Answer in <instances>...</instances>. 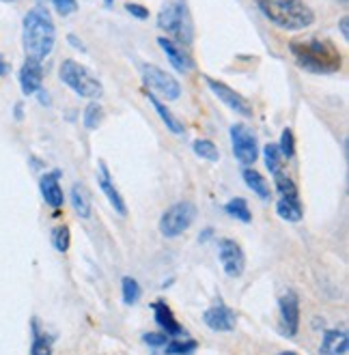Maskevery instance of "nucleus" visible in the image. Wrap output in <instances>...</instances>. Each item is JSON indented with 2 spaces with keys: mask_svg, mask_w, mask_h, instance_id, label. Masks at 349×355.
<instances>
[{
  "mask_svg": "<svg viewBox=\"0 0 349 355\" xmlns=\"http://www.w3.org/2000/svg\"><path fill=\"white\" fill-rule=\"evenodd\" d=\"M289 50L298 65L311 73H337L343 65L337 46L323 37L293 39L289 44Z\"/></svg>",
  "mask_w": 349,
  "mask_h": 355,
  "instance_id": "obj_1",
  "label": "nucleus"
},
{
  "mask_svg": "<svg viewBox=\"0 0 349 355\" xmlns=\"http://www.w3.org/2000/svg\"><path fill=\"white\" fill-rule=\"evenodd\" d=\"M24 52L33 60H44L54 50L56 28L52 22V15L44 7H35L24 15V28H22Z\"/></svg>",
  "mask_w": 349,
  "mask_h": 355,
  "instance_id": "obj_2",
  "label": "nucleus"
},
{
  "mask_svg": "<svg viewBox=\"0 0 349 355\" xmlns=\"http://www.w3.org/2000/svg\"><path fill=\"white\" fill-rule=\"evenodd\" d=\"M259 11L282 31H304L315 22L313 9L306 0H255Z\"/></svg>",
  "mask_w": 349,
  "mask_h": 355,
  "instance_id": "obj_3",
  "label": "nucleus"
},
{
  "mask_svg": "<svg viewBox=\"0 0 349 355\" xmlns=\"http://www.w3.org/2000/svg\"><path fill=\"white\" fill-rule=\"evenodd\" d=\"M158 26L183 46H190L194 39V24L186 0H169L158 15Z\"/></svg>",
  "mask_w": 349,
  "mask_h": 355,
  "instance_id": "obj_4",
  "label": "nucleus"
},
{
  "mask_svg": "<svg viewBox=\"0 0 349 355\" xmlns=\"http://www.w3.org/2000/svg\"><path fill=\"white\" fill-rule=\"evenodd\" d=\"M58 78L63 85H67L78 97H87V99H99L104 95V87L101 82L85 67L76 62L74 58H67L60 62V69H58Z\"/></svg>",
  "mask_w": 349,
  "mask_h": 355,
  "instance_id": "obj_5",
  "label": "nucleus"
},
{
  "mask_svg": "<svg viewBox=\"0 0 349 355\" xmlns=\"http://www.w3.org/2000/svg\"><path fill=\"white\" fill-rule=\"evenodd\" d=\"M196 218V207L188 200L183 202H175L173 207H169L164 211L162 220H160V231L164 237H179L188 231Z\"/></svg>",
  "mask_w": 349,
  "mask_h": 355,
  "instance_id": "obj_6",
  "label": "nucleus"
},
{
  "mask_svg": "<svg viewBox=\"0 0 349 355\" xmlns=\"http://www.w3.org/2000/svg\"><path fill=\"white\" fill-rule=\"evenodd\" d=\"M140 71H142V80H145V85L151 91H155L158 95H162L164 99H169V101L179 99L181 85L171 73H167V71L155 67V65H149V62H145V65L140 67Z\"/></svg>",
  "mask_w": 349,
  "mask_h": 355,
  "instance_id": "obj_7",
  "label": "nucleus"
},
{
  "mask_svg": "<svg viewBox=\"0 0 349 355\" xmlns=\"http://www.w3.org/2000/svg\"><path fill=\"white\" fill-rule=\"evenodd\" d=\"M231 144H233V155L237 157V162H241L244 166H250L257 162L259 157L257 138L246 125L241 123L231 125Z\"/></svg>",
  "mask_w": 349,
  "mask_h": 355,
  "instance_id": "obj_8",
  "label": "nucleus"
},
{
  "mask_svg": "<svg viewBox=\"0 0 349 355\" xmlns=\"http://www.w3.org/2000/svg\"><path fill=\"white\" fill-rule=\"evenodd\" d=\"M218 257L224 267V274L229 278H239L246 267V257L235 239H220L218 241Z\"/></svg>",
  "mask_w": 349,
  "mask_h": 355,
  "instance_id": "obj_9",
  "label": "nucleus"
},
{
  "mask_svg": "<svg viewBox=\"0 0 349 355\" xmlns=\"http://www.w3.org/2000/svg\"><path fill=\"white\" fill-rule=\"evenodd\" d=\"M205 82H207V87L212 89V93H214L222 103H227V106H229L233 112H237V114H241V116H253V106H250V101L246 99V97H241V95L235 93L231 87H227L224 82H218V80H214V78H205Z\"/></svg>",
  "mask_w": 349,
  "mask_h": 355,
  "instance_id": "obj_10",
  "label": "nucleus"
},
{
  "mask_svg": "<svg viewBox=\"0 0 349 355\" xmlns=\"http://www.w3.org/2000/svg\"><path fill=\"white\" fill-rule=\"evenodd\" d=\"M280 317H282V327L287 336H296L300 329V300L293 291H287L280 297Z\"/></svg>",
  "mask_w": 349,
  "mask_h": 355,
  "instance_id": "obj_11",
  "label": "nucleus"
},
{
  "mask_svg": "<svg viewBox=\"0 0 349 355\" xmlns=\"http://www.w3.org/2000/svg\"><path fill=\"white\" fill-rule=\"evenodd\" d=\"M97 181H99V187H101V192L106 194L108 202L114 207V211L119 216H128V207H126V200H123L121 192L117 190V185L108 173V166L104 162H99V175H97Z\"/></svg>",
  "mask_w": 349,
  "mask_h": 355,
  "instance_id": "obj_12",
  "label": "nucleus"
},
{
  "mask_svg": "<svg viewBox=\"0 0 349 355\" xmlns=\"http://www.w3.org/2000/svg\"><path fill=\"white\" fill-rule=\"evenodd\" d=\"M203 321L214 331H233L235 329V312L227 306H214L205 310Z\"/></svg>",
  "mask_w": 349,
  "mask_h": 355,
  "instance_id": "obj_13",
  "label": "nucleus"
},
{
  "mask_svg": "<svg viewBox=\"0 0 349 355\" xmlns=\"http://www.w3.org/2000/svg\"><path fill=\"white\" fill-rule=\"evenodd\" d=\"M60 171H52V173H46L44 177L39 179V190H41V196H44L46 205H50L52 209H60L63 207V190H60Z\"/></svg>",
  "mask_w": 349,
  "mask_h": 355,
  "instance_id": "obj_14",
  "label": "nucleus"
},
{
  "mask_svg": "<svg viewBox=\"0 0 349 355\" xmlns=\"http://www.w3.org/2000/svg\"><path fill=\"white\" fill-rule=\"evenodd\" d=\"M41 82H44V69H41V62L26 58L22 69H19V87H22L24 95H35L41 89Z\"/></svg>",
  "mask_w": 349,
  "mask_h": 355,
  "instance_id": "obj_15",
  "label": "nucleus"
},
{
  "mask_svg": "<svg viewBox=\"0 0 349 355\" xmlns=\"http://www.w3.org/2000/svg\"><path fill=\"white\" fill-rule=\"evenodd\" d=\"M151 308H153V315H155V323L164 329L167 336H173V338L186 336V329L179 325V321L175 319L173 310L167 302H155Z\"/></svg>",
  "mask_w": 349,
  "mask_h": 355,
  "instance_id": "obj_16",
  "label": "nucleus"
},
{
  "mask_svg": "<svg viewBox=\"0 0 349 355\" xmlns=\"http://www.w3.org/2000/svg\"><path fill=\"white\" fill-rule=\"evenodd\" d=\"M158 44H160V48L164 50V54H167V58L171 60V65L177 69V71H181V73H188V71H192V67H194V62H192V58L183 52L175 41H171V39H167V37H160L158 39Z\"/></svg>",
  "mask_w": 349,
  "mask_h": 355,
  "instance_id": "obj_17",
  "label": "nucleus"
},
{
  "mask_svg": "<svg viewBox=\"0 0 349 355\" xmlns=\"http://www.w3.org/2000/svg\"><path fill=\"white\" fill-rule=\"evenodd\" d=\"M319 355H349L347 347V331L343 329H330L323 334Z\"/></svg>",
  "mask_w": 349,
  "mask_h": 355,
  "instance_id": "obj_18",
  "label": "nucleus"
},
{
  "mask_svg": "<svg viewBox=\"0 0 349 355\" xmlns=\"http://www.w3.org/2000/svg\"><path fill=\"white\" fill-rule=\"evenodd\" d=\"M147 97H149V101H151L153 110L158 112V116L162 119V123L169 128V132H173V134H183V123H181L167 106H164V103L155 97V93H147Z\"/></svg>",
  "mask_w": 349,
  "mask_h": 355,
  "instance_id": "obj_19",
  "label": "nucleus"
},
{
  "mask_svg": "<svg viewBox=\"0 0 349 355\" xmlns=\"http://www.w3.org/2000/svg\"><path fill=\"white\" fill-rule=\"evenodd\" d=\"M71 207L80 218H91V196L82 183H74L71 187Z\"/></svg>",
  "mask_w": 349,
  "mask_h": 355,
  "instance_id": "obj_20",
  "label": "nucleus"
},
{
  "mask_svg": "<svg viewBox=\"0 0 349 355\" xmlns=\"http://www.w3.org/2000/svg\"><path fill=\"white\" fill-rule=\"evenodd\" d=\"M276 211L287 222H300L304 218V209L300 198H280L276 202Z\"/></svg>",
  "mask_w": 349,
  "mask_h": 355,
  "instance_id": "obj_21",
  "label": "nucleus"
},
{
  "mask_svg": "<svg viewBox=\"0 0 349 355\" xmlns=\"http://www.w3.org/2000/svg\"><path fill=\"white\" fill-rule=\"evenodd\" d=\"M241 177H244L246 185H248L261 200H268L270 198V185H268V181L263 179L261 173H257L255 168H244Z\"/></svg>",
  "mask_w": 349,
  "mask_h": 355,
  "instance_id": "obj_22",
  "label": "nucleus"
},
{
  "mask_svg": "<svg viewBox=\"0 0 349 355\" xmlns=\"http://www.w3.org/2000/svg\"><path fill=\"white\" fill-rule=\"evenodd\" d=\"M224 211H227L231 218L244 222V224H248L253 220V214H250V209H248V202H246L244 198H233L229 200L227 205H224Z\"/></svg>",
  "mask_w": 349,
  "mask_h": 355,
  "instance_id": "obj_23",
  "label": "nucleus"
},
{
  "mask_svg": "<svg viewBox=\"0 0 349 355\" xmlns=\"http://www.w3.org/2000/svg\"><path fill=\"white\" fill-rule=\"evenodd\" d=\"M263 155H265V166H268L270 175H276V173L284 171V157L278 151V144H265Z\"/></svg>",
  "mask_w": 349,
  "mask_h": 355,
  "instance_id": "obj_24",
  "label": "nucleus"
},
{
  "mask_svg": "<svg viewBox=\"0 0 349 355\" xmlns=\"http://www.w3.org/2000/svg\"><path fill=\"white\" fill-rule=\"evenodd\" d=\"M274 183H276V190L280 194V198H298V185L293 183V179L287 175V171L272 175Z\"/></svg>",
  "mask_w": 349,
  "mask_h": 355,
  "instance_id": "obj_25",
  "label": "nucleus"
},
{
  "mask_svg": "<svg viewBox=\"0 0 349 355\" xmlns=\"http://www.w3.org/2000/svg\"><path fill=\"white\" fill-rule=\"evenodd\" d=\"M101 119H104V108H101L97 101H91L89 106L85 108V114H82V123H85V128L87 130H97Z\"/></svg>",
  "mask_w": 349,
  "mask_h": 355,
  "instance_id": "obj_26",
  "label": "nucleus"
},
{
  "mask_svg": "<svg viewBox=\"0 0 349 355\" xmlns=\"http://www.w3.org/2000/svg\"><path fill=\"white\" fill-rule=\"evenodd\" d=\"M192 149L205 162H218L220 159V151H218V147H216L212 140H196L192 144Z\"/></svg>",
  "mask_w": 349,
  "mask_h": 355,
  "instance_id": "obj_27",
  "label": "nucleus"
},
{
  "mask_svg": "<svg viewBox=\"0 0 349 355\" xmlns=\"http://www.w3.org/2000/svg\"><path fill=\"white\" fill-rule=\"evenodd\" d=\"M35 336H33V347H31V355H52V338L41 334L37 329V325L33 323Z\"/></svg>",
  "mask_w": 349,
  "mask_h": 355,
  "instance_id": "obj_28",
  "label": "nucleus"
},
{
  "mask_svg": "<svg viewBox=\"0 0 349 355\" xmlns=\"http://www.w3.org/2000/svg\"><path fill=\"white\" fill-rule=\"evenodd\" d=\"M164 347H167V351H164L167 355H192L198 343L196 340H169Z\"/></svg>",
  "mask_w": 349,
  "mask_h": 355,
  "instance_id": "obj_29",
  "label": "nucleus"
},
{
  "mask_svg": "<svg viewBox=\"0 0 349 355\" xmlns=\"http://www.w3.org/2000/svg\"><path fill=\"white\" fill-rule=\"evenodd\" d=\"M121 288H123V302H126L128 306L136 304L140 300V286L134 278L126 276L121 280Z\"/></svg>",
  "mask_w": 349,
  "mask_h": 355,
  "instance_id": "obj_30",
  "label": "nucleus"
},
{
  "mask_svg": "<svg viewBox=\"0 0 349 355\" xmlns=\"http://www.w3.org/2000/svg\"><path fill=\"white\" fill-rule=\"evenodd\" d=\"M69 241H71V235H69L67 226H56L52 231V245H54L56 252H67Z\"/></svg>",
  "mask_w": 349,
  "mask_h": 355,
  "instance_id": "obj_31",
  "label": "nucleus"
},
{
  "mask_svg": "<svg viewBox=\"0 0 349 355\" xmlns=\"http://www.w3.org/2000/svg\"><path fill=\"white\" fill-rule=\"evenodd\" d=\"M278 151L284 159H289L296 155V140H293V132L287 128L280 136V144H278Z\"/></svg>",
  "mask_w": 349,
  "mask_h": 355,
  "instance_id": "obj_32",
  "label": "nucleus"
},
{
  "mask_svg": "<svg viewBox=\"0 0 349 355\" xmlns=\"http://www.w3.org/2000/svg\"><path fill=\"white\" fill-rule=\"evenodd\" d=\"M142 343L149 345V347H164L169 343V336L167 334H155V331H147V334H142Z\"/></svg>",
  "mask_w": 349,
  "mask_h": 355,
  "instance_id": "obj_33",
  "label": "nucleus"
},
{
  "mask_svg": "<svg viewBox=\"0 0 349 355\" xmlns=\"http://www.w3.org/2000/svg\"><path fill=\"white\" fill-rule=\"evenodd\" d=\"M52 3H54L56 11H58L60 15H71V13L78 9V3H76V0H52Z\"/></svg>",
  "mask_w": 349,
  "mask_h": 355,
  "instance_id": "obj_34",
  "label": "nucleus"
},
{
  "mask_svg": "<svg viewBox=\"0 0 349 355\" xmlns=\"http://www.w3.org/2000/svg\"><path fill=\"white\" fill-rule=\"evenodd\" d=\"M126 9H128L130 15H134V17H138V19H147V17H149V9H147V7H142V5H138V3H128Z\"/></svg>",
  "mask_w": 349,
  "mask_h": 355,
  "instance_id": "obj_35",
  "label": "nucleus"
},
{
  "mask_svg": "<svg viewBox=\"0 0 349 355\" xmlns=\"http://www.w3.org/2000/svg\"><path fill=\"white\" fill-rule=\"evenodd\" d=\"M347 24H349V19H347V15H343V17H341L339 28H341V35H343V39H345V41L349 39V26H347Z\"/></svg>",
  "mask_w": 349,
  "mask_h": 355,
  "instance_id": "obj_36",
  "label": "nucleus"
},
{
  "mask_svg": "<svg viewBox=\"0 0 349 355\" xmlns=\"http://www.w3.org/2000/svg\"><path fill=\"white\" fill-rule=\"evenodd\" d=\"M9 71H11V65H9V62L5 60V56L3 54H0V76H9Z\"/></svg>",
  "mask_w": 349,
  "mask_h": 355,
  "instance_id": "obj_37",
  "label": "nucleus"
},
{
  "mask_svg": "<svg viewBox=\"0 0 349 355\" xmlns=\"http://www.w3.org/2000/svg\"><path fill=\"white\" fill-rule=\"evenodd\" d=\"M67 39H69V44H71V46H74L76 50H82V52H87V48L80 44V41H78V37H76V35H69Z\"/></svg>",
  "mask_w": 349,
  "mask_h": 355,
  "instance_id": "obj_38",
  "label": "nucleus"
},
{
  "mask_svg": "<svg viewBox=\"0 0 349 355\" xmlns=\"http://www.w3.org/2000/svg\"><path fill=\"white\" fill-rule=\"evenodd\" d=\"M37 95H39V101L44 103V106H50V97H48V93H46L44 89H39Z\"/></svg>",
  "mask_w": 349,
  "mask_h": 355,
  "instance_id": "obj_39",
  "label": "nucleus"
},
{
  "mask_svg": "<svg viewBox=\"0 0 349 355\" xmlns=\"http://www.w3.org/2000/svg\"><path fill=\"white\" fill-rule=\"evenodd\" d=\"M15 119H22V103H17L15 106Z\"/></svg>",
  "mask_w": 349,
  "mask_h": 355,
  "instance_id": "obj_40",
  "label": "nucleus"
},
{
  "mask_svg": "<svg viewBox=\"0 0 349 355\" xmlns=\"http://www.w3.org/2000/svg\"><path fill=\"white\" fill-rule=\"evenodd\" d=\"M212 237V228H207V231H205V235L201 237V241H207Z\"/></svg>",
  "mask_w": 349,
  "mask_h": 355,
  "instance_id": "obj_41",
  "label": "nucleus"
},
{
  "mask_svg": "<svg viewBox=\"0 0 349 355\" xmlns=\"http://www.w3.org/2000/svg\"><path fill=\"white\" fill-rule=\"evenodd\" d=\"M101 3H104V7H112L114 0H101Z\"/></svg>",
  "mask_w": 349,
  "mask_h": 355,
  "instance_id": "obj_42",
  "label": "nucleus"
},
{
  "mask_svg": "<svg viewBox=\"0 0 349 355\" xmlns=\"http://www.w3.org/2000/svg\"><path fill=\"white\" fill-rule=\"evenodd\" d=\"M278 355H296V353H291V351H282V353H278Z\"/></svg>",
  "mask_w": 349,
  "mask_h": 355,
  "instance_id": "obj_43",
  "label": "nucleus"
},
{
  "mask_svg": "<svg viewBox=\"0 0 349 355\" xmlns=\"http://www.w3.org/2000/svg\"><path fill=\"white\" fill-rule=\"evenodd\" d=\"M337 3H341V5H347V3H349V0H337Z\"/></svg>",
  "mask_w": 349,
  "mask_h": 355,
  "instance_id": "obj_44",
  "label": "nucleus"
},
{
  "mask_svg": "<svg viewBox=\"0 0 349 355\" xmlns=\"http://www.w3.org/2000/svg\"><path fill=\"white\" fill-rule=\"evenodd\" d=\"M3 3H15V0H3Z\"/></svg>",
  "mask_w": 349,
  "mask_h": 355,
  "instance_id": "obj_45",
  "label": "nucleus"
}]
</instances>
